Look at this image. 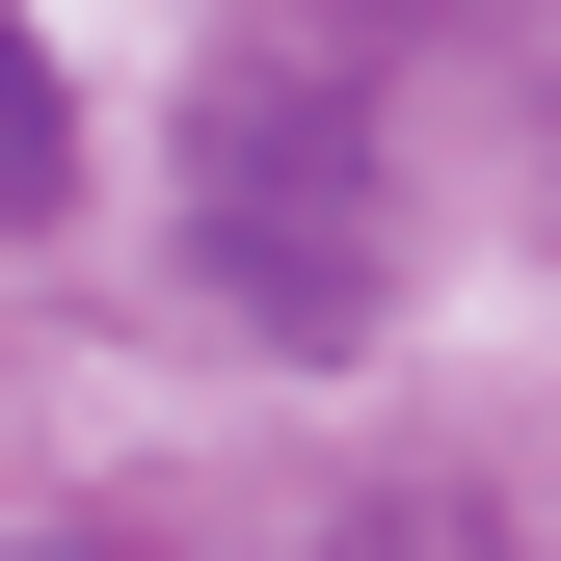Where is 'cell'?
Returning <instances> with one entry per match:
<instances>
[{
  "label": "cell",
  "instance_id": "cell-1",
  "mask_svg": "<svg viewBox=\"0 0 561 561\" xmlns=\"http://www.w3.org/2000/svg\"><path fill=\"white\" fill-rule=\"evenodd\" d=\"M54 187H81V107H54V54H27V27H0V241H27Z\"/></svg>",
  "mask_w": 561,
  "mask_h": 561
},
{
  "label": "cell",
  "instance_id": "cell-2",
  "mask_svg": "<svg viewBox=\"0 0 561 561\" xmlns=\"http://www.w3.org/2000/svg\"><path fill=\"white\" fill-rule=\"evenodd\" d=\"M27 561H107V535H27Z\"/></svg>",
  "mask_w": 561,
  "mask_h": 561
}]
</instances>
